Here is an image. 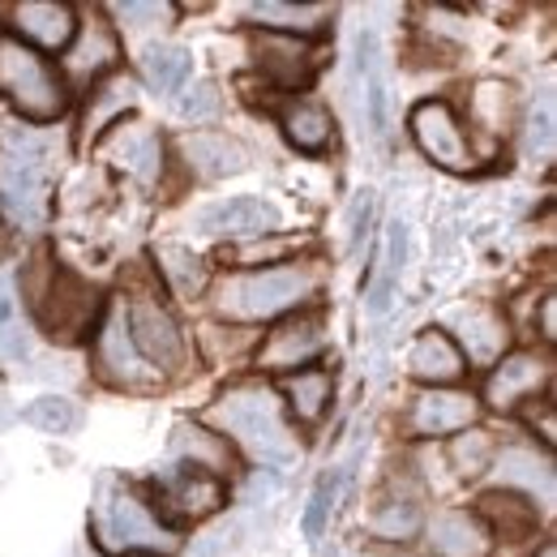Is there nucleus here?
I'll list each match as a JSON object with an SVG mask.
<instances>
[{
  "instance_id": "obj_38",
  "label": "nucleus",
  "mask_w": 557,
  "mask_h": 557,
  "mask_svg": "<svg viewBox=\"0 0 557 557\" xmlns=\"http://www.w3.org/2000/svg\"><path fill=\"white\" fill-rule=\"evenodd\" d=\"M554 95H541V103H532L528 125H523V150L528 159H549L554 154Z\"/></svg>"
},
{
  "instance_id": "obj_20",
  "label": "nucleus",
  "mask_w": 557,
  "mask_h": 557,
  "mask_svg": "<svg viewBox=\"0 0 557 557\" xmlns=\"http://www.w3.org/2000/svg\"><path fill=\"white\" fill-rule=\"evenodd\" d=\"M356 57H360V77H364V121L382 138L386 125H391V82H386V61H382L377 30H360Z\"/></svg>"
},
{
  "instance_id": "obj_37",
  "label": "nucleus",
  "mask_w": 557,
  "mask_h": 557,
  "mask_svg": "<svg viewBox=\"0 0 557 557\" xmlns=\"http://www.w3.org/2000/svg\"><path fill=\"white\" fill-rule=\"evenodd\" d=\"M506 116H510V86L502 82H481L472 90V121L485 129V134H506Z\"/></svg>"
},
{
  "instance_id": "obj_17",
  "label": "nucleus",
  "mask_w": 557,
  "mask_h": 557,
  "mask_svg": "<svg viewBox=\"0 0 557 557\" xmlns=\"http://www.w3.org/2000/svg\"><path fill=\"white\" fill-rule=\"evenodd\" d=\"M253 57H258V70L267 77H275L278 86H305L313 70H318V48L309 39H292V35H271L262 30L253 39Z\"/></svg>"
},
{
  "instance_id": "obj_29",
  "label": "nucleus",
  "mask_w": 557,
  "mask_h": 557,
  "mask_svg": "<svg viewBox=\"0 0 557 557\" xmlns=\"http://www.w3.org/2000/svg\"><path fill=\"white\" fill-rule=\"evenodd\" d=\"M283 399L292 408V417L300 424H318L326 417L331 399H335V373L326 369H300V373H287L283 382Z\"/></svg>"
},
{
  "instance_id": "obj_1",
  "label": "nucleus",
  "mask_w": 557,
  "mask_h": 557,
  "mask_svg": "<svg viewBox=\"0 0 557 557\" xmlns=\"http://www.w3.org/2000/svg\"><path fill=\"white\" fill-rule=\"evenodd\" d=\"M210 424L223 442H236L262 468H292L300 459V442L283 420L278 399L267 386H232L210 404Z\"/></svg>"
},
{
  "instance_id": "obj_23",
  "label": "nucleus",
  "mask_w": 557,
  "mask_h": 557,
  "mask_svg": "<svg viewBox=\"0 0 557 557\" xmlns=\"http://www.w3.org/2000/svg\"><path fill=\"white\" fill-rule=\"evenodd\" d=\"M181 154L185 163L202 176V181H219V176H236L249 168V150L240 141L223 138V134H185L181 138Z\"/></svg>"
},
{
  "instance_id": "obj_10",
  "label": "nucleus",
  "mask_w": 557,
  "mask_h": 557,
  "mask_svg": "<svg viewBox=\"0 0 557 557\" xmlns=\"http://www.w3.org/2000/svg\"><path fill=\"white\" fill-rule=\"evenodd\" d=\"M227 502V488L214 476L202 472H189V468H172L163 481H159V506H163V523L176 528V523H198L214 515L219 506Z\"/></svg>"
},
{
  "instance_id": "obj_4",
  "label": "nucleus",
  "mask_w": 557,
  "mask_h": 557,
  "mask_svg": "<svg viewBox=\"0 0 557 557\" xmlns=\"http://www.w3.org/2000/svg\"><path fill=\"white\" fill-rule=\"evenodd\" d=\"M318 292V275L309 267H262L219 283L214 309L232 322H267L300 309Z\"/></svg>"
},
{
  "instance_id": "obj_21",
  "label": "nucleus",
  "mask_w": 557,
  "mask_h": 557,
  "mask_svg": "<svg viewBox=\"0 0 557 557\" xmlns=\"http://www.w3.org/2000/svg\"><path fill=\"white\" fill-rule=\"evenodd\" d=\"M408 369L412 377H420L424 386H455L468 373V360L459 356L455 339L442 331H424L412 351H408Z\"/></svg>"
},
{
  "instance_id": "obj_13",
  "label": "nucleus",
  "mask_w": 557,
  "mask_h": 557,
  "mask_svg": "<svg viewBox=\"0 0 557 557\" xmlns=\"http://www.w3.org/2000/svg\"><path fill=\"white\" fill-rule=\"evenodd\" d=\"M278 223L283 214L267 198H219L194 214V227L202 236H271Z\"/></svg>"
},
{
  "instance_id": "obj_9",
  "label": "nucleus",
  "mask_w": 557,
  "mask_h": 557,
  "mask_svg": "<svg viewBox=\"0 0 557 557\" xmlns=\"http://www.w3.org/2000/svg\"><path fill=\"white\" fill-rule=\"evenodd\" d=\"M35 309L52 335H82L95 322V292L70 271H52L48 283L35 287Z\"/></svg>"
},
{
  "instance_id": "obj_22",
  "label": "nucleus",
  "mask_w": 557,
  "mask_h": 557,
  "mask_svg": "<svg viewBox=\"0 0 557 557\" xmlns=\"http://www.w3.org/2000/svg\"><path fill=\"white\" fill-rule=\"evenodd\" d=\"M488 468L497 472V485L506 493L519 488V497H528L532 506H536V497L545 506L554 502V468H549V459H536L532 450H502Z\"/></svg>"
},
{
  "instance_id": "obj_25",
  "label": "nucleus",
  "mask_w": 557,
  "mask_h": 557,
  "mask_svg": "<svg viewBox=\"0 0 557 557\" xmlns=\"http://www.w3.org/2000/svg\"><path fill=\"white\" fill-rule=\"evenodd\" d=\"M172 455L181 459V468L214 476V481H219V472L232 463V446H227L219 433H210L202 424H189V420H181V424L172 429Z\"/></svg>"
},
{
  "instance_id": "obj_39",
  "label": "nucleus",
  "mask_w": 557,
  "mask_h": 557,
  "mask_svg": "<svg viewBox=\"0 0 557 557\" xmlns=\"http://www.w3.org/2000/svg\"><path fill=\"white\" fill-rule=\"evenodd\" d=\"M450 459H455V472L459 476H481L488 463H493V442H488L481 429H463V433H455Z\"/></svg>"
},
{
  "instance_id": "obj_28",
  "label": "nucleus",
  "mask_w": 557,
  "mask_h": 557,
  "mask_svg": "<svg viewBox=\"0 0 557 557\" xmlns=\"http://www.w3.org/2000/svg\"><path fill=\"white\" fill-rule=\"evenodd\" d=\"M249 17L271 35L305 39V35H318L335 17V9L331 4H275V0H267V4H249Z\"/></svg>"
},
{
  "instance_id": "obj_2",
  "label": "nucleus",
  "mask_w": 557,
  "mask_h": 557,
  "mask_svg": "<svg viewBox=\"0 0 557 557\" xmlns=\"http://www.w3.org/2000/svg\"><path fill=\"white\" fill-rule=\"evenodd\" d=\"M90 536L103 554L129 557L150 554L168 557L176 554V528H168L159 519V510H150L134 488L116 476H99L95 485V502H90Z\"/></svg>"
},
{
  "instance_id": "obj_41",
  "label": "nucleus",
  "mask_w": 557,
  "mask_h": 557,
  "mask_svg": "<svg viewBox=\"0 0 557 557\" xmlns=\"http://www.w3.org/2000/svg\"><path fill=\"white\" fill-rule=\"evenodd\" d=\"M219 108H223V99H219V90L202 82V86H194L189 95H185V103H181V116L185 121H194V125H210L214 116H219Z\"/></svg>"
},
{
  "instance_id": "obj_30",
  "label": "nucleus",
  "mask_w": 557,
  "mask_h": 557,
  "mask_svg": "<svg viewBox=\"0 0 557 557\" xmlns=\"http://www.w3.org/2000/svg\"><path fill=\"white\" fill-rule=\"evenodd\" d=\"M386 253H382V271L369 287V313L382 318L391 305H395V292H399V275H404V258H408V223L395 214L386 223Z\"/></svg>"
},
{
  "instance_id": "obj_15",
  "label": "nucleus",
  "mask_w": 557,
  "mask_h": 557,
  "mask_svg": "<svg viewBox=\"0 0 557 557\" xmlns=\"http://www.w3.org/2000/svg\"><path fill=\"white\" fill-rule=\"evenodd\" d=\"M103 154L121 172H129L134 181H141V185L159 181V172H163V141H159V134L150 125H141V121L112 125L108 138H103Z\"/></svg>"
},
{
  "instance_id": "obj_5",
  "label": "nucleus",
  "mask_w": 557,
  "mask_h": 557,
  "mask_svg": "<svg viewBox=\"0 0 557 557\" xmlns=\"http://www.w3.org/2000/svg\"><path fill=\"white\" fill-rule=\"evenodd\" d=\"M0 95L30 125H48L70 108L65 73H57L44 52L17 44L13 35H0Z\"/></svg>"
},
{
  "instance_id": "obj_32",
  "label": "nucleus",
  "mask_w": 557,
  "mask_h": 557,
  "mask_svg": "<svg viewBox=\"0 0 557 557\" xmlns=\"http://www.w3.org/2000/svg\"><path fill=\"white\" fill-rule=\"evenodd\" d=\"M134 103V82L129 77H112V82H99L90 90V108H86V134H103L112 125H121V112Z\"/></svg>"
},
{
  "instance_id": "obj_35",
  "label": "nucleus",
  "mask_w": 557,
  "mask_h": 557,
  "mask_svg": "<svg viewBox=\"0 0 557 557\" xmlns=\"http://www.w3.org/2000/svg\"><path fill=\"white\" fill-rule=\"evenodd\" d=\"M339 485H344V468L326 472V476L313 485V493H309V506H305V519H300V532H305L309 541H318V536L331 528V515H335Z\"/></svg>"
},
{
  "instance_id": "obj_33",
  "label": "nucleus",
  "mask_w": 557,
  "mask_h": 557,
  "mask_svg": "<svg viewBox=\"0 0 557 557\" xmlns=\"http://www.w3.org/2000/svg\"><path fill=\"white\" fill-rule=\"evenodd\" d=\"M481 515H485L502 536H510V541L536 528V506L528 497H519V493H506V488L488 493L485 502H481Z\"/></svg>"
},
{
  "instance_id": "obj_45",
  "label": "nucleus",
  "mask_w": 557,
  "mask_h": 557,
  "mask_svg": "<svg viewBox=\"0 0 557 557\" xmlns=\"http://www.w3.org/2000/svg\"><path fill=\"white\" fill-rule=\"evenodd\" d=\"M541 335H545V339H554L557 335V300L554 296L541 300Z\"/></svg>"
},
{
  "instance_id": "obj_34",
  "label": "nucleus",
  "mask_w": 557,
  "mask_h": 557,
  "mask_svg": "<svg viewBox=\"0 0 557 557\" xmlns=\"http://www.w3.org/2000/svg\"><path fill=\"white\" fill-rule=\"evenodd\" d=\"M420 523L424 519H420L417 502H408V497H391L369 515V532L382 536V541H412L420 532Z\"/></svg>"
},
{
  "instance_id": "obj_19",
  "label": "nucleus",
  "mask_w": 557,
  "mask_h": 557,
  "mask_svg": "<svg viewBox=\"0 0 557 557\" xmlns=\"http://www.w3.org/2000/svg\"><path fill=\"white\" fill-rule=\"evenodd\" d=\"M424 541L437 557H485L488 528L468 510H437L424 523Z\"/></svg>"
},
{
  "instance_id": "obj_36",
  "label": "nucleus",
  "mask_w": 557,
  "mask_h": 557,
  "mask_svg": "<svg viewBox=\"0 0 557 557\" xmlns=\"http://www.w3.org/2000/svg\"><path fill=\"white\" fill-rule=\"evenodd\" d=\"M22 420L35 424L39 433H73L82 424V408L65 395H44L22 412Z\"/></svg>"
},
{
  "instance_id": "obj_3",
  "label": "nucleus",
  "mask_w": 557,
  "mask_h": 557,
  "mask_svg": "<svg viewBox=\"0 0 557 557\" xmlns=\"http://www.w3.org/2000/svg\"><path fill=\"white\" fill-rule=\"evenodd\" d=\"M52 141L39 138L26 125H4L0 129V210L17 227H39L48 202H52Z\"/></svg>"
},
{
  "instance_id": "obj_46",
  "label": "nucleus",
  "mask_w": 557,
  "mask_h": 557,
  "mask_svg": "<svg viewBox=\"0 0 557 557\" xmlns=\"http://www.w3.org/2000/svg\"><path fill=\"white\" fill-rule=\"evenodd\" d=\"M13 417H17V412H13V408H9V399L0 395V433H4L9 424H13Z\"/></svg>"
},
{
  "instance_id": "obj_11",
  "label": "nucleus",
  "mask_w": 557,
  "mask_h": 557,
  "mask_svg": "<svg viewBox=\"0 0 557 557\" xmlns=\"http://www.w3.org/2000/svg\"><path fill=\"white\" fill-rule=\"evenodd\" d=\"M9 26H13V39L35 52H65L77 35V13L70 4H52V0H22L9 9Z\"/></svg>"
},
{
  "instance_id": "obj_42",
  "label": "nucleus",
  "mask_w": 557,
  "mask_h": 557,
  "mask_svg": "<svg viewBox=\"0 0 557 557\" xmlns=\"http://www.w3.org/2000/svg\"><path fill=\"white\" fill-rule=\"evenodd\" d=\"M176 9L172 4H112V17H121V26H129V30H146V26H163L168 17H172Z\"/></svg>"
},
{
  "instance_id": "obj_7",
  "label": "nucleus",
  "mask_w": 557,
  "mask_h": 557,
  "mask_svg": "<svg viewBox=\"0 0 557 557\" xmlns=\"http://www.w3.org/2000/svg\"><path fill=\"white\" fill-rule=\"evenodd\" d=\"M125 326H129V339H134V348L138 356L159 373H168V369H181V360H185V335H181V326H176V318L159 305V300H150V296H134L129 305H125Z\"/></svg>"
},
{
  "instance_id": "obj_8",
  "label": "nucleus",
  "mask_w": 557,
  "mask_h": 557,
  "mask_svg": "<svg viewBox=\"0 0 557 557\" xmlns=\"http://www.w3.org/2000/svg\"><path fill=\"white\" fill-rule=\"evenodd\" d=\"M322 348H326L322 318L318 313H296V318H283L267 335V344L258 348V369H267V373H300L322 356Z\"/></svg>"
},
{
  "instance_id": "obj_44",
  "label": "nucleus",
  "mask_w": 557,
  "mask_h": 557,
  "mask_svg": "<svg viewBox=\"0 0 557 557\" xmlns=\"http://www.w3.org/2000/svg\"><path fill=\"white\" fill-rule=\"evenodd\" d=\"M232 523H219V528H210L207 536H198L194 541V557H223L227 554V545H232Z\"/></svg>"
},
{
  "instance_id": "obj_24",
  "label": "nucleus",
  "mask_w": 557,
  "mask_h": 557,
  "mask_svg": "<svg viewBox=\"0 0 557 557\" xmlns=\"http://www.w3.org/2000/svg\"><path fill=\"white\" fill-rule=\"evenodd\" d=\"M278 125H283L287 141L305 154H322L335 146V116H331V108H322L313 99H292L278 112Z\"/></svg>"
},
{
  "instance_id": "obj_43",
  "label": "nucleus",
  "mask_w": 557,
  "mask_h": 557,
  "mask_svg": "<svg viewBox=\"0 0 557 557\" xmlns=\"http://www.w3.org/2000/svg\"><path fill=\"white\" fill-rule=\"evenodd\" d=\"M369 219H373V189H360L348 214V249L356 253L364 245V232H369Z\"/></svg>"
},
{
  "instance_id": "obj_47",
  "label": "nucleus",
  "mask_w": 557,
  "mask_h": 557,
  "mask_svg": "<svg viewBox=\"0 0 557 557\" xmlns=\"http://www.w3.org/2000/svg\"><path fill=\"white\" fill-rule=\"evenodd\" d=\"M536 557H557V545H554V541H545V545H541V554H536Z\"/></svg>"
},
{
  "instance_id": "obj_12",
  "label": "nucleus",
  "mask_w": 557,
  "mask_h": 557,
  "mask_svg": "<svg viewBox=\"0 0 557 557\" xmlns=\"http://www.w3.org/2000/svg\"><path fill=\"white\" fill-rule=\"evenodd\" d=\"M481 417V404L468 395V391H455V386H429L412 399V412L408 424L420 437H455L463 429H472Z\"/></svg>"
},
{
  "instance_id": "obj_31",
  "label": "nucleus",
  "mask_w": 557,
  "mask_h": 557,
  "mask_svg": "<svg viewBox=\"0 0 557 557\" xmlns=\"http://www.w3.org/2000/svg\"><path fill=\"white\" fill-rule=\"evenodd\" d=\"M141 73L159 95H172L194 77V52L181 48V44H154L141 57Z\"/></svg>"
},
{
  "instance_id": "obj_14",
  "label": "nucleus",
  "mask_w": 557,
  "mask_h": 557,
  "mask_svg": "<svg viewBox=\"0 0 557 557\" xmlns=\"http://www.w3.org/2000/svg\"><path fill=\"white\" fill-rule=\"evenodd\" d=\"M545 377H549V364L532 351H515V356H502L488 373L485 399L497 412H515L519 404L536 399L545 391Z\"/></svg>"
},
{
  "instance_id": "obj_40",
  "label": "nucleus",
  "mask_w": 557,
  "mask_h": 557,
  "mask_svg": "<svg viewBox=\"0 0 557 557\" xmlns=\"http://www.w3.org/2000/svg\"><path fill=\"white\" fill-rule=\"evenodd\" d=\"M159 262H163V275L172 278V287L181 292V296H198L202 292V262L189 253V249H159Z\"/></svg>"
},
{
  "instance_id": "obj_16",
  "label": "nucleus",
  "mask_w": 557,
  "mask_h": 557,
  "mask_svg": "<svg viewBox=\"0 0 557 557\" xmlns=\"http://www.w3.org/2000/svg\"><path fill=\"white\" fill-rule=\"evenodd\" d=\"M99 369H103V377L116 382V386H146V382L159 377V373L138 356L134 339H129L125 305H116V309L108 313V322L99 326Z\"/></svg>"
},
{
  "instance_id": "obj_6",
  "label": "nucleus",
  "mask_w": 557,
  "mask_h": 557,
  "mask_svg": "<svg viewBox=\"0 0 557 557\" xmlns=\"http://www.w3.org/2000/svg\"><path fill=\"white\" fill-rule=\"evenodd\" d=\"M412 138L424 150L429 163L446 168V172H472L476 168V154H472V141L463 134L459 116L450 112V103L442 99H424L417 112H412Z\"/></svg>"
},
{
  "instance_id": "obj_27",
  "label": "nucleus",
  "mask_w": 557,
  "mask_h": 557,
  "mask_svg": "<svg viewBox=\"0 0 557 557\" xmlns=\"http://www.w3.org/2000/svg\"><path fill=\"white\" fill-rule=\"evenodd\" d=\"M30 360V326L22 318V296L9 271H0V369H22Z\"/></svg>"
},
{
  "instance_id": "obj_18",
  "label": "nucleus",
  "mask_w": 557,
  "mask_h": 557,
  "mask_svg": "<svg viewBox=\"0 0 557 557\" xmlns=\"http://www.w3.org/2000/svg\"><path fill=\"white\" fill-rule=\"evenodd\" d=\"M455 335H459V356L472 364H497L502 351L510 344V331L502 322V313H493L485 305H463L455 309Z\"/></svg>"
},
{
  "instance_id": "obj_26",
  "label": "nucleus",
  "mask_w": 557,
  "mask_h": 557,
  "mask_svg": "<svg viewBox=\"0 0 557 557\" xmlns=\"http://www.w3.org/2000/svg\"><path fill=\"white\" fill-rule=\"evenodd\" d=\"M116 57H121V48H116V35H112L108 22H99V17H90L86 26L77 22V35L65 48V65H70L73 77H90L95 82L99 73L116 65Z\"/></svg>"
}]
</instances>
